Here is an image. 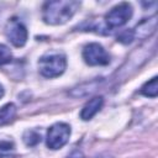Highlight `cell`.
<instances>
[{"mask_svg":"<svg viewBox=\"0 0 158 158\" xmlns=\"http://www.w3.org/2000/svg\"><path fill=\"white\" fill-rule=\"evenodd\" d=\"M80 2L75 0H54L47 1L42 7V19L48 25H63L70 20Z\"/></svg>","mask_w":158,"mask_h":158,"instance_id":"6da1fadb","label":"cell"},{"mask_svg":"<svg viewBox=\"0 0 158 158\" xmlns=\"http://www.w3.org/2000/svg\"><path fill=\"white\" fill-rule=\"evenodd\" d=\"M67 58L60 52H47L38 60V70L44 78H57L64 73Z\"/></svg>","mask_w":158,"mask_h":158,"instance_id":"7a4b0ae2","label":"cell"},{"mask_svg":"<svg viewBox=\"0 0 158 158\" xmlns=\"http://www.w3.org/2000/svg\"><path fill=\"white\" fill-rule=\"evenodd\" d=\"M156 51V40H149L147 44L141 46L139 48H136V51L131 54V57L127 59V62L121 68V72L123 73H131L136 69H138Z\"/></svg>","mask_w":158,"mask_h":158,"instance_id":"3957f363","label":"cell"},{"mask_svg":"<svg viewBox=\"0 0 158 158\" xmlns=\"http://www.w3.org/2000/svg\"><path fill=\"white\" fill-rule=\"evenodd\" d=\"M70 126L64 122L52 125L47 131V147L51 149H59L67 144L70 137Z\"/></svg>","mask_w":158,"mask_h":158,"instance_id":"277c9868","label":"cell"},{"mask_svg":"<svg viewBox=\"0 0 158 158\" xmlns=\"http://www.w3.org/2000/svg\"><path fill=\"white\" fill-rule=\"evenodd\" d=\"M132 6L128 2H121L116 6H114L106 15H105V22L107 27L116 28L123 26L131 17H132Z\"/></svg>","mask_w":158,"mask_h":158,"instance_id":"5b68a950","label":"cell"},{"mask_svg":"<svg viewBox=\"0 0 158 158\" xmlns=\"http://www.w3.org/2000/svg\"><path fill=\"white\" fill-rule=\"evenodd\" d=\"M83 59L89 65H106L110 63V54L99 43H89L83 48Z\"/></svg>","mask_w":158,"mask_h":158,"instance_id":"8992f818","label":"cell"},{"mask_svg":"<svg viewBox=\"0 0 158 158\" xmlns=\"http://www.w3.org/2000/svg\"><path fill=\"white\" fill-rule=\"evenodd\" d=\"M5 35L10 43L15 47H23L27 42V28L26 26L17 19H11L5 28Z\"/></svg>","mask_w":158,"mask_h":158,"instance_id":"52a82bcc","label":"cell"},{"mask_svg":"<svg viewBox=\"0 0 158 158\" xmlns=\"http://www.w3.org/2000/svg\"><path fill=\"white\" fill-rule=\"evenodd\" d=\"M156 28H157V16H152L149 19H146L143 20L142 22H139L135 30H132L133 32V37L135 38H149L154 32H156Z\"/></svg>","mask_w":158,"mask_h":158,"instance_id":"ba28073f","label":"cell"},{"mask_svg":"<svg viewBox=\"0 0 158 158\" xmlns=\"http://www.w3.org/2000/svg\"><path fill=\"white\" fill-rule=\"evenodd\" d=\"M102 104H104L102 96H94L83 106V109L80 111V118L84 121L93 118L100 111V109L102 107Z\"/></svg>","mask_w":158,"mask_h":158,"instance_id":"9c48e42d","label":"cell"},{"mask_svg":"<svg viewBox=\"0 0 158 158\" xmlns=\"http://www.w3.org/2000/svg\"><path fill=\"white\" fill-rule=\"evenodd\" d=\"M16 115V106L12 102H7L0 107V126H4L14 120Z\"/></svg>","mask_w":158,"mask_h":158,"instance_id":"30bf717a","label":"cell"},{"mask_svg":"<svg viewBox=\"0 0 158 158\" xmlns=\"http://www.w3.org/2000/svg\"><path fill=\"white\" fill-rule=\"evenodd\" d=\"M141 94L147 98H156L158 95V78L153 77L151 80L144 83L141 88Z\"/></svg>","mask_w":158,"mask_h":158,"instance_id":"8fae6325","label":"cell"},{"mask_svg":"<svg viewBox=\"0 0 158 158\" xmlns=\"http://www.w3.org/2000/svg\"><path fill=\"white\" fill-rule=\"evenodd\" d=\"M11 60H12V53H11V51L5 44H1L0 43V65L7 64Z\"/></svg>","mask_w":158,"mask_h":158,"instance_id":"7c38bea8","label":"cell"},{"mask_svg":"<svg viewBox=\"0 0 158 158\" xmlns=\"http://www.w3.org/2000/svg\"><path fill=\"white\" fill-rule=\"evenodd\" d=\"M23 141L27 146H35L41 141V135H38L35 131H27L23 135Z\"/></svg>","mask_w":158,"mask_h":158,"instance_id":"4fadbf2b","label":"cell"},{"mask_svg":"<svg viewBox=\"0 0 158 158\" xmlns=\"http://www.w3.org/2000/svg\"><path fill=\"white\" fill-rule=\"evenodd\" d=\"M133 40H135V37H133L132 30H126V31H123L120 36H117V41L121 42V43H123V44H128V43H131Z\"/></svg>","mask_w":158,"mask_h":158,"instance_id":"5bb4252c","label":"cell"},{"mask_svg":"<svg viewBox=\"0 0 158 158\" xmlns=\"http://www.w3.org/2000/svg\"><path fill=\"white\" fill-rule=\"evenodd\" d=\"M12 148H14V143L12 142H9V141H1L0 142V152L10 151Z\"/></svg>","mask_w":158,"mask_h":158,"instance_id":"9a60e30c","label":"cell"},{"mask_svg":"<svg viewBox=\"0 0 158 158\" xmlns=\"http://www.w3.org/2000/svg\"><path fill=\"white\" fill-rule=\"evenodd\" d=\"M67 158H84V154H83L80 151H74V152H72Z\"/></svg>","mask_w":158,"mask_h":158,"instance_id":"2e32d148","label":"cell"},{"mask_svg":"<svg viewBox=\"0 0 158 158\" xmlns=\"http://www.w3.org/2000/svg\"><path fill=\"white\" fill-rule=\"evenodd\" d=\"M4 96V88H2V85L0 84V99Z\"/></svg>","mask_w":158,"mask_h":158,"instance_id":"e0dca14e","label":"cell"},{"mask_svg":"<svg viewBox=\"0 0 158 158\" xmlns=\"http://www.w3.org/2000/svg\"><path fill=\"white\" fill-rule=\"evenodd\" d=\"M99 158H112L111 156H109V154H106V156H100Z\"/></svg>","mask_w":158,"mask_h":158,"instance_id":"ac0fdd59","label":"cell"}]
</instances>
